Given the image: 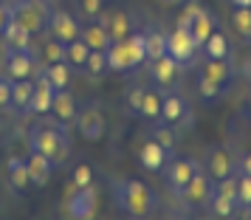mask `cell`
<instances>
[{"mask_svg":"<svg viewBox=\"0 0 251 220\" xmlns=\"http://www.w3.org/2000/svg\"><path fill=\"white\" fill-rule=\"evenodd\" d=\"M25 141H28V150L43 152L46 158H51L54 164H65L71 155V136H68V124L62 122H37L28 127L25 133Z\"/></svg>","mask_w":251,"mask_h":220,"instance_id":"1","label":"cell"},{"mask_svg":"<svg viewBox=\"0 0 251 220\" xmlns=\"http://www.w3.org/2000/svg\"><path fill=\"white\" fill-rule=\"evenodd\" d=\"M110 186H113L116 206L130 218H150L158 206L155 192L144 181H110Z\"/></svg>","mask_w":251,"mask_h":220,"instance_id":"2","label":"cell"},{"mask_svg":"<svg viewBox=\"0 0 251 220\" xmlns=\"http://www.w3.org/2000/svg\"><path fill=\"white\" fill-rule=\"evenodd\" d=\"M104 54H107V71H119V73H127V71L138 68L141 62H147L141 31H138V34L133 31V34H127L125 40H113Z\"/></svg>","mask_w":251,"mask_h":220,"instance_id":"3","label":"cell"},{"mask_svg":"<svg viewBox=\"0 0 251 220\" xmlns=\"http://www.w3.org/2000/svg\"><path fill=\"white\" fill-rule=\"evenodd\" d=\"M9 14H12V23L23 25L25 31L31 34H43L48 28V17H51V6L46 0H17L9 6Z\"/></svg>","mask_w":251,"mask_h":220,"instance_id":"4","label":"cell"},{"mask_svg":"<svg viewBox=\"0 0 251 220\" xmlns=\"http://www.w3.org/2000/svg\"><path fill=\"white\" fill-rule=\"evenodd\" d=\"M74 122H76V130H79V136L85 141H99V139H104V133H107V119H104V113L93 102L79 104Z\"/></svg>","mask_w":251,"mask_h":220,"instance_id":"5","label":"cell"},{"mask_svg":"<svg viewBox=\"0 0 251 220\" xmlns=\"http://www.w3.org/2000/svg\"><path fill=\"white\" fill-rule=\"evenodd\" d=\"M183 197L192 203V206L198 209H209V203H212V197H215V184H212V175L203 172L201 167L195 170L192 181L186 184V189H183Z\"/></svg>","mask_w":251,"mask_h":220,"instance_id":"6","label":"cell"},{"mask_svg":"<svg viewBox=\"0 0 251 220\" xmlns=\"http://www.w3.org/2000/svg\"><path fill=\"white\" fill-rule=\"evenodd\" d=\"M96 203H99V197H96V189L91 186H82V189H74L65 200V212H68L71 218H79V220H91L96 215Z\"/></svg>","mask_w":251,"mask_h":220,"instance_id":"7","label":"cell"},{"mask_svg":"<svg viewBox=\"0 0 251 220\" xmlns=\"http://www.w3.org/2000/svg\"><path fill=\"white\" fill-rule=\"evenodd\" d=\"M37 59L34 48H23V51H6V73L12 79H31L37 73Z\"/></svg>","mask_w":251,"mask_h":220,"instance_id":"8","label":"cell"},{"mask_svg":"<svg viewBox=\"0 0 251 220\" xmlns=\"http://www.w3.org/2000/svg\"><path fill=\"white\" fill-rule=\"evenodd\" d=\"M195 51H198V46H195L192 34H189L186 28H175L172 34H167V54H170V57L175 59L181 68L192 65Z\"/></svg>","mask_w":251,"mask_h":220,"instance_id":"9","label":"cell"},{"mask_svg":"<svg viewBox=\"0 0 251 220\" xmlns=\"http://www.w3.org/2000/svg\"><path fill=\"white\" fill-rule=\"evenodd\" d=\"M51 37H57L62 43H71V40H76L82 34V25L76 23V17L68 12H62V9H51V17H48V28H46Z\"/></svg>","mask_w":251,"mask_h":220,"instance_id":"10","label":"cell"},{"mask_svg":"<svg viewBox=\"0 0 251 220\" xmlns=\"http://www.w3.org/2000/svg\"><path fill=\"white\" fill-rule=\"evenodd\" d=\"M186 119H192L186 99L178 96V93H167V96L161 99V116H158V122H164V124H181V122H186Z\"/></svg>","mask_w":251,"mask_h":220,"instance_id":"11","label":"cell"},{"mask_svg":"<svg viewBox=\"0 0 251 220\" xmlns=\"http://www.w3.org/2000/svg\"><path fill=\"white\" fill-rule=\"evenodd\" d=\"M198 167H201V164L192 161V158H178V161H172L170 167H167V181H170L172 192L183 195V189H186V184L192 181V175H195Z\"/></svg>","mask_w":251,"mask_h":220,"instance_id":"12","label":"cell"},{"mask_svg":"<svg viewBox=\"0 0 251 220\" xmlns=\"http://www.w3.org/2000/svg\"><path fill=\"white\" fill-rule=\"evenodd\" d=\"M31 93H34V82L12 79V99H9V110H12L14 116H28V113H31Z\"/></svg>","mask_w":251,"mask_h":220,"instance_id":"13","label":"cell"},{"mask_svg":"<svg viewBox=\"0 0 251 220\" xmlns=\"http://www.w3.org/2000/svg\"><path fill=\"white\" fill-rule=\"evenodd\" d=\"M51 102H54V88H51L48 76L40 71L34 82V93H31V113L34 116H48L51 113Z\"/></svg>","mask_w":251,"mask_h":220,"instance_id":"14","label":"cell"},{"mask_svg":"<svg viewBox=\"0 0 251 220\" xmlns=\"http://www.w3.org/2000/svg\"><path fill=\"white\" fill-rule=\"evenodd\" d=\"M99 23L107 28L110 40H125L127 34H133V17L127 12H102Z\"/></svg>","mask_w":251,"mask_h":220,"instance_id":"15","label":"cell"},{"mask_svg":"<svg viewBox=\"0 0 251 220\" xmlns=\"http://www.w3.org/2000/svg\"><path fill=\"white\" fill-rule=\"evenodd\" d=\"M167 155L170 152L161 147L158 141H144L141 144V150H138V164L144 167V170H150V172H161L164 170V164H167Z\"/></svg>","mask_w":251,"mask_h":220,"instance_id":"16","label":"cell"},{"mask_svg":"<svg viewBox=\"0 0 251 220\" xmlns=\"http://www.w3.org/2000/svg\"><path fill=\"white\" fill-rule=\"evenodd\" d=\"M76 110H79V104H76V99L68 93V88H65V91H54L51 113H54V119H57V122H62V124H71V122L76 119Z\"/></svg>","mask_w":251,"mask_h":220,"instance_id":"17","label":"cell"},{"mask_svg":"<svg viewBox=\"0 0 251 220\" xmlns=\"http://www.w3.org/2000/svg\"><path fill=\"white\" fill-rule=\"evenodd\" d=\"M209 175H212V181H220V178L234 175V155L226 147L212 150V155H209Z\"/></svg>","mask_w":251,"mask_h":220,"instance_id":"18","label":"cell"},{"mask_svg":"<svg viewBox=\"0 0 251 220\" xmlns=\"http://www.w3.org/2000/svg\"><path fill=\"white\" fill-rule=\"evenodd\" d=\"M25 164H28V172H31V184H37V186L48 184V181H51V172H54V167H57L51 158H46L43 152H34V150H31V155L25 158Z\"/></svg>","mask_w":251,"mask_h":220,"instance_id":"19","label":"cell"},{"mask_svg":"<svg viewBox=\"0 0 251 220\" xmlns=\"http://www.w3.org/2000/svg\"><path fill=\"white\" fill-rule=\"evenodd\" d=\"M3 46H6V51L34 48V34H31V31H25L23 25L9 23V25H6V31H3Z\"/></svg>","mask_w":251,"mask_h":220,"instance_id":"20","label":"cell"},{"mask_svg":"<svg viewBox=\"0 0 251 220\" xmlns=\"http://www.w3.org/2000/svg\"><path fill=\"white\" fill-rule=\"evenodd\" d=\"M6 170H9V186H12L14 192H25L31 186V172H28L25 158H9Z\"/></svg>","mask_w":251,"mask_h":220,"instance_id":"21","label":"cell"},{"mask_svg":"<svg viewBox=\"0 0 251 220\" xmlns=\"http://www.w3.org/2000/svg\"><path fill=\"white\" fill-rule=\"evenodd\" d=\"M215 28H217V20H215L209 12H206L203 6H201V12H198V17H195V23L189 25V34H192L195 46L203 48V43L209 40V34H212Z\"/></svg>","mask_w":251,"mask_h":220,"instance_id":"22","label":"cell"},{"mask_svg":"<svg viewBox=\"0 0 251 220\" xmlns=\"http://www.w3.org/2000/svg\"><path fill=\"white\" fill-rule=\"evenodd\" d=\"M178 62L170 57V54H164V57L152 59L150 62V73H152V82H158V85H170L172 79H175V73H178Z\"/></svg>","mask_w":251,"mask_h":220,"instance_id":"23","label":"cell"},{"mask_svg":"<svg viewBox=\"0 0 251 220\" xmlns=\"http://www.w3.org/2000/svg\"><path fill=\"white\" fill-rule=\"evenodd\" d=\"M79 37H82V43L91 48V51H107L110 43H113L110 34H107V28H104L102 23H91L88 28H82Z\"/></svg>","mask_w":251,"mask_h":220,"instance_id":"24","label":"cell"},{"mask_svg":"<svg viewBox=\"0 0 251 220\" xmlns=\"http://www.w3.org/2000/svg\"><path fill=\"white\" fill-rule=\"evenodd\" d=\"M141 37H144V57H147V62H152V59H158L167 54V34L164 31L147 28V31H141Z\"/></svg>","mask_w":251,"mask_h":220,"instance_id":"25","label":"cell"},{"mask_svg":"<svg viewBox=\"0 0 251 220\" xmlns=\"http://www.w3.org/2000/svg\"><path fill=\"white\" fill-rule=\"evenodd\" d=\"M43 73L48 76V82H51L54 91H65L71 85V65L68 62H51V65L43 68Z\"/></svg>","mask_w":251,"mask_h":220,"instance_id":"26","label":"cell"},{"mask_svg":"<svg viewBox=\"0 0 251 220\" xmlns=\"http://www.w3.org/2000/svg\"><path fill=\"white\" fill-rule=\"evenodd\" d=\"M88 54H91V48L82 43V37L65 43V62H68L71 68H82V65H85V59H88Z\"/></svg>","mask_w":251,"mask_h":220,"instance_id":"27","label":"cell"},{"mask_svg":"<svg viewBox=\"0 0 251 220\" xmlns=\"http://www.w3.org/2000/svg\"><path fill=\"white\" fill-rule=\"evenodd\" d=\"M203 51H206L209 59H226L228 57V40L215 28V31L209 34V40L203 43Z\"/></svg>","mask_w":251,"mask_h":220,"instance_id":"28","label":"cell"},{"mask_svg":"<svg viewBox=\"0 0 251 220\" xmlns=\"http://www.w3.org/2000/svg\"><path fill=\"white\" fill-rule=\"evenodd\" d=\"M161 96L158 91H144V104H141V119H150V122H158L161 116Z\"/></svg>","mask_w":251,"mask_h":220,"instance_id":"29","label":"cell"},{"mask_svg":"<svg viewBox=\"0 0 251 220\" xmlns=\"http://www.w3.org/2000/svg\"><path fill=\"white\" fill-rule=\"evenodd\" d=\"M203 73L212 76L215 82H220V85H226V82L231 79V65H228V59H209Z\"/></svg>","mask_w":251,"mask_h":220,"instance_id":"30","label":"cell"},{"mask_svg":"<svg viewBox=\"0 0 251 220\" xmlns=\"http://www.w3.org/2000/svg\"><path fill=\"white\" fill-rule=\"evenodd\" d=\"M40 59H43L46 65H51V62H65V43L57 40V37L46 40V43H43V57Z\"/></svg>","mask_w":251,"mask_h":220,"instance_id":"31","label":"cell"},{"mask_svg":"<svg viewBox=\"0 0 251 220\" xmlns=\"http://www.w3.org/2000/svg\"><path fill=\"white\" fill-rule=\"evenodd\" d=\"M223 88H226V85L215 82L212 76H206V73L198 76V93H201V99H203V102H215L217 96L223 93Z\"/></svg>","mask_w":251,"mask_h":220,"instance_id":"32","label":"cell"},{"mask_svg":"<svg viewBox=\"0 0 251 220\" xmlns=\"http://www.w3.org/2000/svg\"><path fill=\"white\" fill-rule=\"evenodd\" d=\"M82 71L88 76H102L104 71H107V54L104 51H91L88 59H85V65H82Z\"/></svg>","mask_w":251,"mask_h":220,"instance_id":"33","label":"cell"},{"mask_svg":"<svg viewBox=\"0 0 251 220\" xmlns=\"http://www.w3.org/2000/svg\"><path fill=\"white\" fill-rule=\"evenodd\" d=\"M234 209H237V200L223 197V195H215V197H212V203H209V212L217 215V218H231V215H234Z\"/></svg>","mask_w":251,"mask_h":220,"instance_id":"34","label":"cell"},{"mask_svg":"<svg viewBox=\"0 0 251 220\" xmlns=\"http://www.w3.org/2000/svg\"><path fill=\"white\" fill-rule=\"evenodd\" d=\"M234 28H237L240 37H251V6L234 9Z\"/></svg>","mask_w":251,"mask_h":220,"instance_id":"35","label":"cell"},{"mask_svg":"<svg viewBox=\"0 0 251 220\" xmlns=\"http://www.w3.org/2000/svg\"><path fill=\"white\" fill-rule=\"evenodd\" d=\"M237 206L251 209V175L237 172Z\"/></svg>","mask_w":251,"mask_h":220,"instance_id":"36","label":"cell"},{"mask_svg":"<svg viewBox=\"0 0 251 220\" xmlns=\"http://www.w3.org/2000/svg\"><path fill=\"white\" fill-rule=\"evenodd\" d=\"M93 184V170L91 164H76V170L71 175V189H82V186Z\"/></svg>","mask_w":251,"mask_h":220,"instance_id":"37","label":"cell"},{"mask_svg":"<svg viewBox=\"0 0 251 220\" xmlns=\"http://www.w3.org/2000/svg\"><path fill=\"white\" fill-rule=\"evenodd\" d=\"M152 141H158V144H161L167 152L175 150V133H172V127H167V124L152 127Z\"/></svg>","mask_w":251,"mask_h":220,"instance_id":"38","label":"cell"},{"mask_svg":"<svg viewBox=\"0 0 251 220\" xmlns=\"http://www.w3.org/2000/svg\"><path fill=\"white\" fill-rule=\"evenodd\" d=\"M104 12V0H79V14L85 20H96Z\"/></svg>","mask_w":251,"mask_h":220,"instance_id":"39","label":"cell"},{"mask_svg":"<svg viewBox=\"0 0 251 220\" xmlns=\"http://www.w3.org/2000/svg\"><path fill=\"white\" fill-rule=\"evenodd\" d=\"M144 85H136V88H130L127 91V104H130V110L136 113V116H141V104H144Z\"/></svg>","mask_w":251,"mask_h":220,"instance_id":"40","label":"cell"},{"mask_svg":"<svg viewBox=\"0 0 251 220\" xmlns=\"http://www.w3.org/2000/svg\"><path fill=\"white\" fill-rule=\"evenodd\" d=\"M9 99H12V76L0 73V110H9Z\"/></svg>","mask_w":251,"mask_h":220,"instance_id":"41","label":"cell"},{"mask_svg":"<svg viewBox=\"0 0 251 220\" xmlns=\"http://www.w3.org/2000/svg\"><path fill=\"white\" fill-rule=\"evenodd\" d=\"M198 12H201V6H198V3H189V6L183 9V14L178 17V28H186V31H189V25L195 23V17H198Z\"/></svg>","mask_w":251,"mask_h":220,"instance_id":"42","label":"cell"},{"mask_svg":"<svg viewBox=\"0 0 251 220\" xmlns=\"http://www.w3.org/2000/svg\"><path fill=\"white\" fill-rule=\"evenodd\" d=\"M12 23V14H9V6H0V37L6 31V25Z\"/></svg>","mask_w":251,"mask_h":220,"instance_id":"43","label":"cell"},{"mask_svg":"<svg viewBox=\"0 0 251 220\" xmlns=\"http://www.w3.org/2000/svg\"><path fill=\"white\" fill-rule=\"evenodd\" d=\"M240 172L251 175V152H249V155H243V161H240Z\"/></svg>","mask_w":251,"mask_h":220,"instance_id":"44","label":"cell"},{"mask_svg":"<svg viewBox=\"0 0 251 220\" xmlns=\"http://www.w3.org/2000/svg\"><path fill=\"white\" fill-rule=\"evenodd\" d=\"M231 3H234V9L237 6H251V0H231Z\"/></svg>","mask_w":251,"mask_h":220,"instance_id":"45","label":"cell"},{"mask_svg":"<svg viewBox=\"0 0 251 220\" xmlns=\"http://www.w3.org/2000/svg\"><path fill=\"white\" fill-rule=\"evenodd\" d=\"M161 3H167V6H175V3H181V0H161Z\"/></svg>","mask_w":251,"mask_h":220,"instance_id":"46","label":"cell"}]
</instances>
